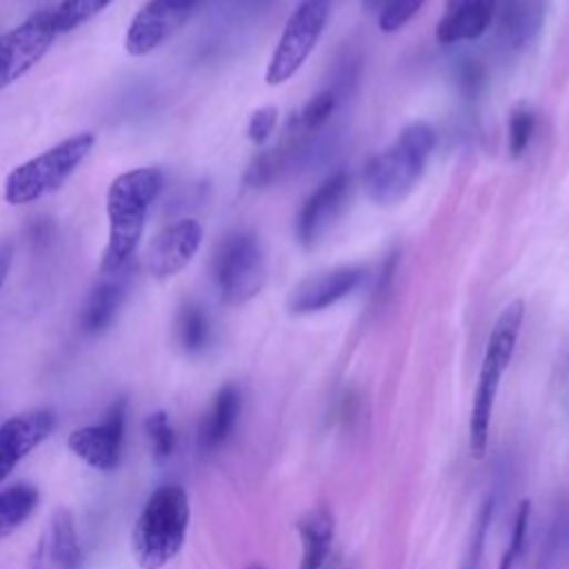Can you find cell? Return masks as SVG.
Wrapping results in <instances>:
<instances>
[{
  "mask_svg": "<svg viewBox=\"0 0 569 569\" xmlns=\"http://www.w3.org/2000/svg\"><path fill=\"white\" fill-rule=\"evenodd\" d=\"M498 38L507 49H525L540 31L545 20V0H502L496 4Z\"/></svg>",
  "mask_w": 569,
  "mask_h": 569,
  "instance_id": "e0dca14e",
  "label": "cell"
},
{
  "mask_svg": "<svg viewBox=\"0 0 569 569\" xmlns=\"http://www.w3.org/2000/svg\"><path fill=\"white\" fill-rule=\"evenodd\" d=\"M425 4V0H389L378 13V27L385 33L402 29Z\"/></svg>",
  "mask_w": 569,
  "mask_h": 569,
  "instance_id": "f1b7e54d",
  "label": "cell"
},
{
  "mask_svg": "<svg viewBox=\"0 0 569 569\" xmlns=\"http://www.w3.org/2000/svg\"><path fill=\"white\" fill-rule=\"evenodd\" d=\"M113 0H60L51 9L53 29L58 36L71 33L78 27L87 24L96 16H100Z\"/></svg>",
  "mask_w": 569,
  "mask_h": 569,
  "instance_id": "603a6c76",
  "label": "cell"
},
{
  "mask_svg": "<svg viewBox=\"0 0 569 569\" xmlns=\"http://www.w3.org/2000/svg\"><path fill=\"white\" fill-rule=\"evenodd\" d=\"M40 502V491L29 482H18L0 491V540L22 527Z\"/></svg>",
  "mask_w": 569,
  "mask_h": 569,
  "instance_id": "ffe728a7",
  "label": "cell"
},
{
  "mask_svg": "<svg viewBox=\"0 0 569 569\" xmlns=\"http://www.w3.org/2000/svg\"><path fill=\"white\" fill-rule=\"evenodd\" d=\"M529 518H531V502L529 500H520L513 513V525H511V536H509V545L505 547V553L500 558L498 569H513L522 549H525V540H527V531H529Z\"/></svg>",
  "mask_w": 569,
  "mask_h": 569,
  "instance_id": "83f0119b",
  "label": "cell"
},
{
  "mask_svg": "<svg viewBox=\"0 0 569 569\" xmlns=\"http://www.w3.org/2000/svg\"><path fill=\"white\" fill-rule=\"evenodd\" d=\"M96 147L93 131H78L56 142L42 153L16 164L2 184V198L9 207L33 204L56 191L78 171Z\"/></svg>",
  "mask_w": 569,
  "mask_h": 569,
  "instance_id": "5b68a950",
  "label": "cell"
},
{
  "mask_svg": "<svg viewBox=\"0 0 569 569\" xmlns=\"http://www.w3.org/2000/svg\"><path fill=\"white\" fill-rule=\"evenodd\" d=\"M58 38L51 9H40L20 24L0 33V89L31 71Z\"/></svg>",
  "mask_w": 569,
  "mask_h": 569,
  "instance_id": "ba28073f",
  "label": "cell"
},
{
  "mask_svg": "<svg viewBox=\"0 0 569 569\" xmlns=\"http://www.w3.org/2000/svg\"><path fill=\"white\" fill-rule=\"evenodd\" d=\"M298 536L302 545L300 569H322L333 540V516L320 507L302 516L298 522Z\"/></svg>",
  "mask_w": 569,
  "mask_h": 569,
  "instance_id": "d6986e66",
  "label": "cell"
},
{
  "mask_svg": "<svg viewBox=\"0 0 569 569\" xmlns=\"http://www.w3.org/2000/svg\"><path fill=\"white\" fill-rule=\"evenodd\" d=\"M127 431V400L118 398L96 425L71 431L69 449L98 471H113L122 462Z\"/></svg>",
  "mask_w": 569,
  "mask_h": 569,
  "instance_id": "30bf717a",
  "label": "cell"
},
{
  "mask_svg": "<svg viewBox=\"0 0 569 569\" xmlns=\"http://www.w3.org/2000/svg\"><path fill=\"white\" fill-rule=\"evenodd\" d=\"M240 407H242V398L236 385H224L218 389L198 431V445L204 453L220 449L229 440V436L236 429Z\"/></svg>",
  "mask_w": 569,
  "mask_h": 569,
  "instance_id": "ac0fdd59",
  "label": "cell"
},
{
  "mask_svg": "<svg viewBox=\"0 0 569 569\" xmlns=\"http://www.w3.org/2000/svg\"><path fill=\"white\" fill-rule=\"evenodd\" d=\"M485 67L478 60H460L458 64V87L467 98H476L485 89Z\"/></svg>",
  "mask_w": 569,
  "mask_h": 569,
  "instance_id": "4dcf8cb0",
  "label": "cell"
},
{
  "mask_svg": "<svg viewBox=\"0 0 569 569\" xmlns=\"http://www.w3.org/2000/svg\"><path fill=\"white\" fill-rule=\"evenodd\" d=\"M191 507L180 485L158 487L142 507L133 531L131 551L140 569H162L182 549L189 531Z\"/></svg>",
  "mask_w": 569,
  "mask_h": 569,
  "instance_id": "277c9868",
  "label": "cell"
},
{
  "mask_svg": "<svg viewBox=\"0 0 569 569\" xmlns=\"http://www.w3.org/2000/svg\"><path fill=\"white\" fill-rule=\"evenodd\" d=\"M436 147V131L429 122L407 124L396 140L373 156L362 173L367 198L378 207L402 202L422 178Z\"/></svg>",
  "mask_w": 569,
  "mask_h": 569,
  "instance_id": "7a4b0ae2",
  "label": "cell"
},
{
  "mask_svg": "<svg viewBox=\"0 0 569 569\" xmlns=\"http://www.w3.org/2000/svg\"><path fill=\"white\" fill-rule=\"evenodd\" d=\"M489 518H491V505L487 502L482 507V513L478 518V527H476V536L471 540V549H469V556H467V565L465 569H476L478 567V558H480V549H482V540H485V531L489 527Z\"/></svg>",
  "mask_w": 569,
  "mask_h": 569,
  "instance_id": "1f68e13d",
  "label": "cell"
},
{
  "mask_svg": "<svg viewBox=\"0 0 569 569\" xmlns=\"http://www.w3.org/2000/svg\"><path fill=\"white\" fill-rule=\"evenodd\" d=\"M51 560L60 569L82 567V545L76 531L73 513L60 509L51 520Z\"/></svg>",
  "mask_w": 569,
  "mask_h": 569,
  "instance_id": "44dd1931",
  "label": "cell"
},
{
  "mask_svg": "<svg viewBox=\"0 0 569 569\" xmlns=\"http://www.w3.org/2000/svg\"><path fill=\"white\" fill-rule=\"evenodd\" d=\"M164 187V171L156 164L118 173L107 187L109 236L100 258V273H111L136 258L147 216Z\"/></svg>",
  "mask_w": 569,
  "mask_h": 569,
  "instance_id": "6da1fadb",
  "label": "cell"
},
{
  "mask_svg": "<svg viewBox=\"0 0 569 569\" xmlns=\"http://www.w3.org/2000/svg\"><path fill=\"white\" fill-rule=\"evenodd\" d=\"M287 167H289V156H287L284 144L282 147H273V149H264L247 167L244 184L253 187V189L267 187V184L276 182L278 176L282 171H287Z\"/></svg>",
  "mask_w": 569,
  "mask_h": 569,
  "instance_id": "cb8c5ba5",
  "label": "cell"
},
{
  "mask_svg": "<svg viewBox=\"0 0 569 569\" xmlns=\"http://www.w3.org/2000/svg\"><path fill=\"white\" fill-rule=\"evenodd\" d=\"M244 569H267L264 565H258V562H251V565H247Z\"/></svg>",
  "mask_w": 569,
  "mask_h": 569,
  "instance_id": "e575fe53",
  "label": "cell"
},
{
  "mask_svg": "<svg viewBox=\"0 0 569 569\" xmlns=\"http://www.w3.org/2000/svg\"><path fill=\"white\" fill-rule=\"evenodd\" d=\"M56 429V413L51 409H31L11 416L0 425V482L38 449Z\"/></svg>",
  "mask_w": 569,
  "mask_h": 569,
  "instance_id": "9a60e30c",
  "label": "cell"
},
{
  "mask_svg": "<svg viewBox=\"0 0 569 569\" xmlns=\"http://www.w3.org/2000/svg\"><path fill=\"white\" fill-rule=\"evenodd\" d=\"M329 11L331 0H302L293 9L264 69V82L269 87L284 84L300 71L325 31Z\"/></svg>",
  "mask_w": 569,
  "mask_h": 569,
  "instance_id": "52a82bcc",
  "label": "cell"
},
{
  "mask_svg": "<svg viewBox=\"0 0 569 569\" xmlns=\"http://www.w3.org/2000/svg\"><path fill=\"white\" fill-rule=\"evenodd\" d=\"M351 178L345 171H336L325 178L313 193L302 202L296 218V238L300 247L311 249L329 231V227L340 218L349 200Z\"/></svg>",
  "mask_w": 569,
  "mask_h": 569,
  "instance_id": "7c38bea8",
  "label": "cell"
},
{
  "mask_svg": "<svg viewBox=\"0 0 569 569\" xmlns=\"http://www.w3.org/2000/svg\"><path fill=\"white\" fill-rule=\"evenodd\" d=\"M178 342L187 353H200L211 340V325L204 309L196 302H184L176 316Z\"/></svg>",
  "mask_w": 569,
  "mask_h": 569,
  "instance_id": "7402d4cb",
  "label": "cell"
},
{
  "mask_svg": "<svg viewBox=\"0 0 569 569\" xmlns=\"http://www.w3.org/2000/svg\"><path fill=\"white\" fill-rule=\"evenodd\" d=\"M13 253H16L13 242L7 240V238H0V289L4 287V282L9 278V271L13 267Z\"/></svg>",
  "mask_w": 569,
  "mask_h": 569,
  "instance_id": "d6a6232c",
  "label": "cell"
},
{
  "mask_svg": "<svg viewBox=\"0 0 569 569\" xmlns=\"http://www.w3.org/2000/svg\"><path fill=\"white\" fill-rule=\"evenodd\" d=\"M496 0H445V11L436 24L442 44L478 40L496 18Z\"/></svg>",
  "mask_w": 569,
  "mask_h": 569,
  "instance_id": "2e32d148",
  "label": "cell"
},
{
  "mask_svg": "<svg viewBox=\"0 0 569 569\" xmlns=\"http://www.w3.org/2000/svg\"><path fill=\"white\" fill-rule=\"evenodd\" d=\"M144 431L151 442V453L156 462H164L176 451V429L164 409H156L144 420Z\"/></svg>",
  "mask_w": 569,
  "mask_h": 569,
  "instance_id": "d4e9b609",
  "label": "cell"
},
{
  "mask_svg": "<svg viewBox=\"0 0 569 569\" xmlns=\"http://www.w3.org/2000/svg\"><path fill=\"white\" fill-rule=\"evenodd\" d=\"M138 260H129L111 273H100V280L91 287L80 311V327L89 336H98L111 327L120 313L133 282H136Z\"/></svg>",
  "mask_w": 569,
  "mask_h": 569,
  "instance_id": "5bb4252c",
  "label": "cell"
},
{
  "mask_svg": "<svg viewBox=\"0 0 569 569\" xmlns=\"http://www.w3.org/2000/svg\"><path fill=\"white\" fill-rule=\"evenodd\" d=\"M522 320H525V302L513 300L500 311L487 338L476 389H473L471 411H469V451L476 460H482V456L487 453L498 387H500L502 373L507 371L513 358Z\"/></svg>",
  "mask_w": 569,
  "mask_h": 569,
  "instance_id": "3957f363",
  "label": "cell"
},
{
  "mask_svg": "<svg viewBox=\"0 0 569 569\" xmlns=\"http://www.w3.org/2000/svg\"><path fill=\"white\" fill-rule=\"evenodd\" d=\"M365 273L367 269L360 264H342V267L309 276L291 289L287 298V309L293 316L329 309L342 298H347L349 293H353L356 287L362 282Z\"/></svg>",
  "mask_w": 569,
  "mask_h": 569,
  "instance_id": "4fadbf2b",
  "label": "cell"
},
{
  "mask_svg": "<svg viewBox=\"0 0 569 569\" xmlns=\"http://www.w3.org/2000/svg\"><path fill=\"white\" fill-rule=\"evenodd\" d=\"M278 124V109L276 107H260L256 109L251 116H249V122H247V136L253 144H264L273 129Z\"/></svg>",
  "mask_w": 569,
  "mask_h": 569,
  "instance_id": "f546056e",
  "label": "cell"
},
{
  "mask_svg": "<svg viewBox=\"0 0 569 569\" xmlns=\"http://www.w3.org/2000/svg\"><path fill=\"white\" fill-rule=\"evenodd\" d=\"M336 104H338V98H336V91L333 89H325L320 93H316L305 107L302 111L298 113V127L307 133H316L320 131L331 113L336 111Z\"/></svg>",
  "mask_w": 569,
  "mask_h": 569,
  "instance_id": "4316f807",
  "label": "cell"
},
{
  "mask_svg": "<svg viewBox=\"0 0 569 569\" xmlns=\"http://www.w3.org/2000/svg\"><path fill=\"white\" fill-rule=\"evenodd\" d=\"M387 2H389V0H362V7H365L367 11H371V13H380Z\"/></svg>",
  "mask_w": 569,
  "mask_h": 569,
  "instance_id": "836d02e7",
  "label": "cell"
},
{
  "mask_svg": "<svg viewBox=\"0 0 569 569\" xmlns=\"http://www.w3.org/2000/svg\"><path fill=\"white\" fill-rule=\"evenodd\" d=\"M202 224L196 218H180L160 229L147 247L144 269L156 280L178 276L200 251Z\"/></svg>",
  "mask_w": 569,
  "mask_h": 569,
  "instance_id": "8fae6325",
  "label": "cell"
},
{
  "mask_svg": "<svg viewBox=\"0 0 569 569\" xmlns=\"http://www.w3.org/2000/svg\"><path fill=\"white\" fill-rule=\"evenodd\" d=\"M200 2L202 0H147L129 20L124 51L133 58L149 56L187 24Z\"/></svg>",
  "mask_w": 569,
  "mask_h": 569,
  "instance_id": "9c48e42d",
  "label": "cell"
},
{
  "mask_svg": "<svg viewBox=\"0 0 569 569\" xmlns=\"http://www.w3.org/2000/svg\"><path fill=\"white\" fill-rule=\"evenodd\" d=\"M533 131H536V113L525 104H516L511 109V116H509V129H507V144H509V153L511 158H520L531 138H533Z\"/></svg>",
  "mask_w": 569,
  "mask_h": 569,
  "instance_id": "484cf974",
  "label": "cell"
},
{
  "mask_svg": "<svg viewBox=\"0 0 569 569\" xmlns=\"http://www.w3.org/2000/svg\"><path fill=\"white\" fill-rule=\"evenodd\" d=\"M211 276L224 305H244L267 282V258L253 231H231L220 240L211 260Z\"/></svg>",
  "mask_w": 569,
  "mask_h": 569,
  "instance_id": "8992f818",
  "label": "cell"
}]
</instances>
